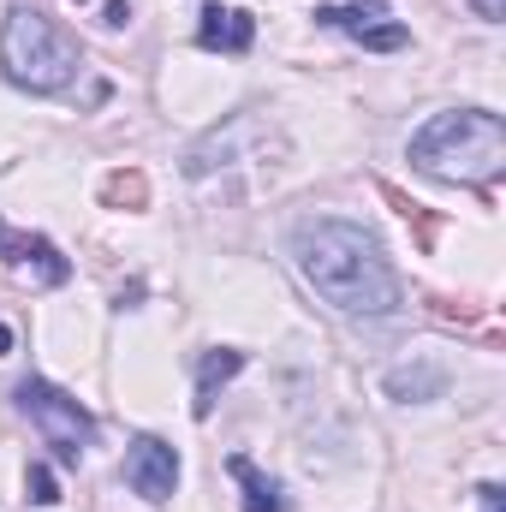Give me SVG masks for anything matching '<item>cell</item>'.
Segmentation results:
<instances>
[{
  "label": "cell",
  "instance_id": "cell-3",
  "mask_svg": "<svg viewBox=\"0 0 506 512\" xmlns=\"http://www.w3.org/2000/svg\"><path fill=\"white\" fill-rule=\"evenodd\" d=\"M0 72H6V84H18L30 96H60L84 72V54L42 6L18 0L0 18Z\"/></svg>",
  "mask_w": 506,
  "mask_h": 512
},
{
  "label": "cell",
  "instance_id": "cell-4",
  "mask_svg": "<svg viewBox=\"0 0 506 512\" xmlns=\"http://www.w3.org/2000/svg\"><path fill=\"white\" fill-rule=\"evenodd\" d=\"M12 399H18V411L36 423L42 447H48L60 465H78V459H84V447H96V417H90L66 387L42 382V376H24Z\"/></svg>",
  "mask_w": 506,
  "mask_h": 512
},
{
  "label": "cell",
  "instance_id": "cell-14",
  "mask_svg": "<svg viewBox=\"0 0 506 512\" xmlns=\"http://www.w3.org/2000/svg\"><path fill=\"white\" fill-rule=\"evenodd\" d=\"M465 6H471L483 24H501V18H506V0H465Z\"/></svg>",
  "mask_w": 506,
  "mask_h": 512
},
{
  "label": "cell",
  "instance_id": "cell-6",
  "mask_svg": "<svg viewBox=\"0 0 506 512\" xmlns=\"http://www.w3.org/2000/svg\"><path fill=\"white\" fill-rule=\"evenodd\" d=\"M126 483H131V495H143L149 507L173 501V489H179V453L161 435H137L126 447Z\"/></svg>",
  "mask_w": 506,
  "mask_h": 512
},
{
  "label": "cell",
  "instance_id": "cell-13",
  "mask_svg": "<svg viewBox=\"0 0 506 512\" xmlns=\"http://www.w3.org/2000/svg\"><path fill=\"white\" fill-rule=\"evenodd\" d=\"M477 512H506L501 483H483V489H477Z\"/></svg>",
  "mask_w": 506,
  "mask_h": 512
},
{
  "label": "cell",
  "instance_id": "cell-7",
  "mask_svg": "<svg viewBox=\"0 0 506 512\" xmlns=\"http://www.w3.org/2000/svg\"><path fill=\"white\" fill-rule=\"evenodd\" d=\"M0 262H12V268H36L42 286H66V280H72V262L54 251L48 239L18 233V227H6V221H0Z\"/></svg>",
  "mask_w": 506,
  "mask_h": 512
},
{
  "label": "cell",
  "instance_id": "cell-15",
  "mask_svg": "<svg viewBox=\"0 0 506 512\" xmlns=\"http://www.w3.org/2000/svg\"><path fill=\"white\" fill-rule=\"evenodd\" d=\"M126 18H131V6H126V0H114V6H108V18H102V24H114V30H120V24H126Z\"/></svg>",
  "mask_w": 506,
  "mask_h": 512
},
{
  "label": "cell",
  "instance_id": "cell-2",
  "mask_svg": "<svg viewBox=\"0 0 506 512\" xmlns=\"http://www.w3.org/2000/svg\"><path fill=\"white\" fill-rule=\"evenodd\" d=\"M411 167L441 185H489L506 173V120L489 108H447L411 131Z\"/></svg>",
  "mask_w": 506,
  "mask_h": 512
},
{
  "label": "cell",
  "instance_id": "cell-8",
  "mask_svg": "<svg viewBox=\"0 0 506 512\" xmlns=\"http://www.w3.org/2000/svg\"><path fill=\"white\" fill-rule=\"evenodd\" d=\"M251 42H256V18L245 6H203L197 48H209V54H251Z\"/></svg>",
  "mask_w": 506,
  "mask_h": 512
},
{
  "label": "cell",
  "instance_id": "cell-12",
  "mask_svg": "<svg viewBox=\"0 0 506 512\" xmlns=\"http://www.w3.org/2000/svg\"><path fill=\"white\" fill-rule=\"evenodd\" d=\"M24 495H30L36 507H54V501H60V483H54V471H48V465H30V471H24Z\"/></svg>",
  "mask_w": 506,
  "mask_h": 512
},
{
  "label": "cell",
  "instance_id": "cell-10",
  "mask_svg": "<svg viewBox=\"0 0 506 512\" xmlns=\"http://www.w3.org/2000/svg\"><path fill=\"white\" fill-rule=\"evenodd\" d=\"M387 399H399V405H429V399H441L447 393V370L441 364H399V370H387Z\"/></svg>",
  "mask_w": 506,
  "mask_h": 512
},
{
  "label": "cell",
  "instance_id": "cell-17",
  "mask_svg": "<svg viewBox=\"0 0 506 512\" xmlns=\"http://www.w3.org/2000/svg\"><path fill=\"white\" fill-rule=\"evenodd\" d=\"M78 6H84V0H78Z\"/></svg>",
  "mask_w": 506,
  "mask_h": 512
},
{
  "label": "cell",
  "instance_id": "cell-9",
  "mask_svg": "<svg viewBox=\"0 0 506 512\" xmlns=\"http://www.w3.org/2000/svg\"><path fill=\"white\" fill-rule=\"evenodd\" d=\"M239 370H245V352H239V346H215V352H203V364H197V399H191V417H197V423L215 411L221 387L233 382Z\"/></svg>",
  "mask_w": 506,
  "mask_h": 512
},
{
  "label": "cell",
  "instance_id": "cell-5",
  "mask_svg": "<svg viewBox=\"0 0 506 512\" xmlns=\"http://www.w3.org/2000/svg\"><path fill=\"white\" fill-rule=\"evenodd\" d=\"M316 24H328V30H340V36H352V42H364V48H376V54H399V48L411 42V30L393 24V6H387V0L316 6Z\"/></svg>",
  "mask_w": 506,
  "mask_h": 512
},
{
  "label": "cell",
  "instance_id": "cell-11",
  "mask_svg": "<svg viewBox=\"0 0 506 512\" xmlns=\"http://www.w3.org/2000/svg\"><path fill=\"white\" fill-rule=\"evenodd\" d=\"M227 471H233V477H239V489H245V512H292L286 489H280L274 477H262L245 453H233V459H227Z\"/></svg>",
  "mask_w": 506,
  "mask_h": 512
},
{
  "label": "cell",
  "instance_id": "cell-1",
  "mask_svg": "<svg viewBox=\"0 0 506 512\" xmlns=\"http://www.w3.org/2000/svg\"><path fill=\"white\" fill-rule=\"evenodd\" d=\"M286 251H292L298 280H304L328 310H340V316H352V322H387V316H399L405 286H399V268L387 262V251H381V239L370 227L334 221V215L298 221Z\"/></svg>",
  "mask_w": 506,
  "mask_h": 512
},
{
  "label": "cell",
  "instance_id": "cell-16",
  "mask_svg": "<svg viewBox=\"0 0 506 512\" xmlns=\"http://www.w3.org/2000/svg\"><path fill=\"white\" fill-rule=\"evenodd\" d=\"M6 352H12V328L0 322V358H6Z\"/></svg>",
  "mask_w": 506,
  "mask_h": 512
}]
</instances>
